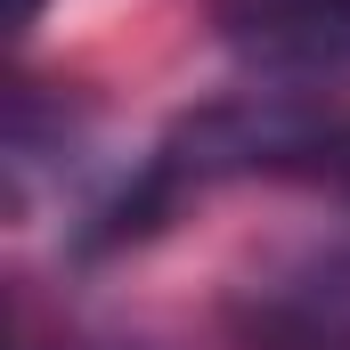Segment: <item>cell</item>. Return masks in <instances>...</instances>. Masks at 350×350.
Returning a JSON list of instances; mask_svg holds the SVG:
<instances>
[{
  "label": "cell",
  "mask_w": 350,
  "mask_h": 350,
  "mask_svg": "<svg viewBox=\"0 0 350 350\" xmlns=\"http://www.w3.org/2000/svg\"><path fill=\"white\" fill-rule=\"evenodd\" d=\"M41 8H49V0H8V41H25V33L41 25Z\"/></svg>",
  "instance_id": "obj_4"
},
{
  "label": "cell",
  "mask_w": 350,
  "mask_h": 350,
  "mask_svg": "<svg viewBox=\"0 0 350 350\" xmlns=\"http://www.w3.org/2000/svg\"><path fill=\"white\" fill-rule=\"evenodd\" d=\"M212 33L261 74H342L350 0H204Z\"/></svg>",
  "instance_id": "obj_2"
},
{
  "label": "cell",
  "mask_w": 350,
  "mask_h": 350,
  "mask_svg": "<svg viewBox=\"0 0 350 350\" xmlns=\"http://www.w3.org/2000/svg\"><path fill=\"white\" fill-rule=\"evenodd\" d=\"M237 334L253 350H350V245H301L237 285Z\"/></svg>",
  "instance_id": "obj_1"
},
{
  "label": "cell",
  "mask_w": 350,
  "mask_h": 350,
  "mask_svg": "<svg viewBox=\"0 0 350 350\" xmlns=\"http://www.w3.org/2000/svg\"><path fill=\"white\" fill-rule=\"evenodd\" d=\"M285 179L326 187V196H342V204H350V106L318 131V139H310V147H301V155H293V163H285Z\"/></svg>",
  "instance_id": "obj_3"
}]
</instances>
